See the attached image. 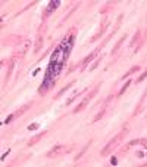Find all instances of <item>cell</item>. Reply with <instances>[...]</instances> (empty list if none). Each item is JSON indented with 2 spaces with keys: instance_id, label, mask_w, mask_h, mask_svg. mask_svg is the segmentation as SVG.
I'll return each instance as SVG.
<instances>
[{
  "instance_id": "18",
  "label": "cell",
  "mask_w": 147,
  "mask_h": 167,
  "mask_svg": "<svg viewBox=\"0 0 147 167\" xmlns=\"http://www.w3.org/2000/svg\"><path fill=\"white\" fill-rule=\"evenodd\" d=\"M102 58H103L102 55H100V58H96V61H94V62H93V65L90 67V71H93V69H96V68H97V65L100 64V61H102Z\"/></svg>"
},
{
  "instance_id": "4",
  "label": "cell",
  "mask_w": 147,
  "mask_h": 167,
  "mask_svg": "<svg viewBox=\"0 0 147 167\" xmlns=\"http://www.w3.org/2000/svg\"><path fill=\"white\" fill-rule=\"evenodd\" d=\"M99 52H100V47H97V49H94L93 52H91V53L88 55V56H85L82 61H81V62H80V67H81V71H84V69L85 68H87V65L91 62V59H94V58H96L97 56V53H99Z\"/></svg>"
},
{
  "instance_id": "8",
  "label": "cell",
  "mask_w": 147,
  "mask_h": 167,
  "mask_svg": "<svg viewBox=\"0 0 147 167\" xmlns=\"http://www.w3.org/2000/svg\"><path fill=\"white\" fill-rule=\"evenodd\" d=\"M127 37H128V34H124V36H122V37H121V39H119V40L116 41V45H115L113 50L110 52V55H115V53H116V52H118V49L121 47V45H122V43H124V40H125Z\"/></svg>"
},
{
  "instance_id": "11",
  "label": "cell",
  "mask_w": 147,
  "mask_h": 167,
  "mask_svg": "<svg viewBox=\"0 0 147 167\" xmlns=\"http://www.w3.org/2000/svg\"><path fill=\"white\" fill-rule=\"evenodd\" d=\"M105 112H106V107H103V108H102V110H100V111L96 114V116H94V118H93L91 121H93V123H97L99 120H102V118H103V116H105Z\"/></svg>"
},
{
  "instance_id": "14",
  "label": "cell",
  "mask_w": 147,
  "mask_h": 167,
  "mask_svg": "<svg viewBox=\"0 0 147 167\" xmlns=\"http://www.w3.org/2000/svg\"><path fill=\"white\" fill-rule=\"evenodd\" d=\"M72 84H75V81H71V83H69V84H66L65 87H62V89H60L59 92H57V95H56V98H59V96H62L68 89H71V87H72Z\"/></svg>"
},
{
  "instance_id": "6",
  "label": "cell",
  "mask_w": 147,
  "mask_h": 167,
  "mask_svg": "<svg viewBox=\"0 0 147 167\" xmlns=\"http://www.w3.org/2000/svg\"><path fill=\"white\" fill-rule=\"evenodd\" d=\"M31 107H32V102H31V101H30L28 104H25V105H22V107H21V108H19L18 111H16V112H13V114H15V118H16V117H21V116H22V114H24L25 111H27V110H30Z\"/></svg>"
},
{
  "instance_id": "5",
  "label": "cell",
  "mask_w": 147,
  "mask_h": 167,
  "mask_svg": "<svg viewBox=\"0 0 147 167\" xmlns=\"http://www.w3.org/2000/svg\"><path fill=\"white\" fill-rule=\"evenodd\" d=\"M106 28H107V21H103V24H102V27L99 28V31L96 33V34H94V36L90 39V43H94V41H97L102 36H103V33H105L106 31Z\"/></svg>"
},
{
  "instance_id": "2",
  "label": "cell",
  "mask_w": 147,
  "mask_h": 167,
  "mask_svg": "<svg viewBox=\"0 0 147 167\" xmlns=\"http://www.w3.org/2000/svg\"><path fill=\"white\" fill-rule=\"evenodd\" d=\"M99 87H100V84H97L96 87H94V89H93V90H91V92H90V93H88L87 96H85V98H84V99H82V101H81V102H80V104H78V105H76V107L72 110V112H74V114H76V112H81V111H82V110H84V108L88 105V102H90V101L94 98V96L97 95V92H99Z\"/></svg>"
},
{
  "instance_id": "24",
  "label": "cell",
  "mask_w": 147,
  "mask_h": 167,
  "mask_svg": "<svg viewBox=\"0 0 147 167\" xmlns=\"http://www.w3.org/2000/svg\"><path fill=\"white\" fill-rule=\"evenodd\" d=\"M135 155H137V157H138V158H143V157H144V154H143V152H141V151H138V152H137V154H135Z\"/></svg>"
},
{
  "instance_id": "17",
  "label": "cell",
  "mask_w": 147,
  "mask_h": 167,
  "mask_svg": "<svg viewBox=\"0 0 147 167\" xmlns=\"http://www.w3.org/2000/svg\"><path fill=\"white\" fill-rule=\"evenodd\" d=\"M90 144H91V142H88L87 145H85V146H84V148L81 149V152H80L78 155H75V157H74V160H75V161H76V160H80V158H81V157L84 155V152H85V151H87V149H88V146H90Z\"/></svg>"
},
{
  "instance_id": "22",
  "label": "cell",
  "mask_w": 147,
  "mask_h": 167,
  "mask_svg": "<svg viewBox=\"0 0 147 167\" xmlns=\"http://www.w3.org/2000/svg\"><path fill=\"white\" fill-rule=\"evenodd\" d=\"M137 144H140V139H134V140H129L128 142V146H134Z\"/></svg>"
},
{
  "instance_id": "7",
  "label": "cell",
  "mask_w": 147,
  "mask_h": 167,
  "mask_svg": "<svg viewBox=\"0 0 147 167\" xmlns=\"http://www.w3.org/2000/svg\"><path fill=\"white\" fill-rule=\"evenodd\" d=\"M46 135V132H40V133H37L36 136H32L30 140H28V146H32V145H36L37 142H38V140L43 138V136H44Z\"/></svg>"
},
{
  "instance_id": "9",
  "label": "cell",
  "mask_w": 147,
  "mask_h": 167,
  "mask_svg": "<svg viewBox=\"0 0 147 167\" xmlns=\"http://www.w3.org/2000/svg\"><path fill=\"white\" fill-rule=\"evenodd\" d=\"M122 19H124V15H122V13H121V15L118 16V19H116V24H115V28H113V30H112V33L109 34V36H110V37H113V34H115V33H116V31L119 30V27H121V22H122Z\"/></svg>"
},
{
  "instance_id": "3",
  "label": "cell",
  "mask_w": 147,
  "mask_h": 167,
  "mask_svg": "<svg viewBox=\"0 0 147 167\" xmlns=\"http://www.w3.org/2000/svg\"><path fill=\"white\" fill-rule=\"evenodd\" d=\"M66 151H69V149H66V148H65V145H55V146L51 148L50 151L46 154V157H49V158L59 157V155H62V154H63V152H66Z\"/></svg>"
},
{
  "instance_id": "20",
  "label": "cell",
  "mask_w": 147,
  "mask_h": 167,
  "mask_svg": "<svg viewBox=\"0 0 147 167\" xmlns=\"http://www.w3.org/2000/svg\"><path fill=\"white\" fill-rule=\"evenodd\" d=\"M38 127H40L38 123H32V124H30V126H28V130H30V132H32V130H37Z\"/></svg>"
},
{
  "instance_id": "12",
  "label": "cell",
  "mask_w": 147,
  "mask_h": 167,
  "mask_svg": "<svg viewBox=\"0 0 147 167\" xmlns=\"http://www.w3.org/2000/svg\"><path fill=\"white\" fill-rule=\"evenodd\" d=\"M129 84H132V80H128V81H127V83H125L122 87H121V90L118 92V96H116V98H121V96H122V95L127 92V89L129 87Z\"/></svg>"
},
{
  "instance_id": "13",
  "label": "cell",
  "mask_w": 147,
  "mask_h": 167,
  "mask_svg": "<svg viewBox=\"0 0 147 167\" xmlns=\"http://www.w3.org/2000/svg\"><path fill=\"white\" fill-rule=\"evenodd\" d=\"M60 5V2H59V0H55V3L53 2H51L50 5H49V7H47V9H46V13H44V16H47L49 15V12L51 11V9H56V7Z\"/></svg>"
},
{
  "instance_id": "16",
  "label": "cell",
  "mask_w": 147,
  "mask_h": 167,
  "mask_svg": "<svg viewBox=\"0 0 147 167\" xmlns=\"http://www.w3.org/2000/svg\"><path fill=\"white\" fill-rule=\"evenodd\" d=\"M43 46V37L40 36L38 39H37V43H36V46H34V53H38L40 52V47Z\"/></svg>"
},
{
  "instance_id": "25",
  "label": "cell",
  "mask_w": 147,
  "mask_h": 167,
  "mask_svg": "<svg viewBox=\"0 0 147 167\" xmlns=\"http://www.w3.org/2000/svg\"><path fill=\"white\" fill-rule=\"evenodd\" d=\"M146 37H147V31H146Z\"/></svg>"
},
{
  "instance_id": "1",
  "label": "cell",
  "mask_w": 147,
  "mask_h": 167,
  "mask_svg": "<svg viewBox=\"0 0 147 167\" xmlns=\"http://www.w3.org/2000/svg\"><path fill=\"white\" fill-rule=\"evenodd\" d=\"M125 135H127V130H125V129H122V130H121L116 136H113V138H112V139L109 140V142L106 144V146H105V148H103L102 151H100V155H102V157H106V155H109V154H110V152L113 151V149H115V148L119 145V142L124 139V136H125Z\"/></svg>"
},
{
  "instance_id": "23",
  "label": "cell",
  "mask_w": 147,
  "mask_h": 167,
  "mask_svg": "<svg viewBox=\"0 0 147 167\" xmlns=\"http://www.w3.org/2000/svg\"><path fill=\"white\" fill-rule=\"evenodd\" d=\"M13 118H15V114H11V116L7 117L6 120H5V124H9V123H11V121H12Z\"/></svg>"
},
{
  "instance_id": "10",
  "label": "cell",
  "mask_w": 147,
  "mask_h": 167,
  "mask_svg": "<svg viewBox=\"0 0 147 167\" xmlns=\"http://www.w3.org/2000/svg\"><path fill=\"white\" fill-rule=\"evenodd\" d=\"M138 71H140V67H138V65H135V67H131V68H129L128 69V71L122 75V80H124V78H128L129 75H132L134 73H138Z\"/></svg>"
},
{
  "instance_id": "15",
  "label": "cell",
  "mask_w": 147,
  "mask_h": 167,
  "mask_svg": "<svg viewBox=\"0 0 147 167\" xmlns=\"http://www.w3.org/2000/svg\"><path fill=\"white\" fill-rule=\"evenodd\" d=\"M140 36H141V31H140V30H137V31H135V34H134V37H132V40H131V43H129V46L132 47V46L135 45V43H137L138 40H140Z\"/></svg>"
},
{
  "instance_id": "21",
  "label": "cell",
  "mask_w": 147,
  "mask_h": 167,
  "mask_svg": "<svg viewBox=\"0 0 147 167\" xmlns=\"http://www.w3.org/2000/svg\"><path fill=\"white\" fill-rule=\"evenodd\" d=\"M146 77H147V69H146V71H144V73H143V74H141L140 77H138V78H137V83H140V81H143V80H144V78H146Z\"/></svg>"
},
{
  "instance_id": "19",
  "label": "cell",
  "mask_w": 147,
  "mask_h": 167,
  "mask_svg": "<svg viewBox=\"0 0 147 167\" xmlns=\"http://www.w3.org/2000/svg\"><path fill=\"white\" fill-rule=\"evenodd\" d=\"M13 65H15V62H13V61H11L9 71H7V75H6V80H5V81H7V80H9V75H11V74H12V71H13Z\"/></svg>"
}]
</instances>
